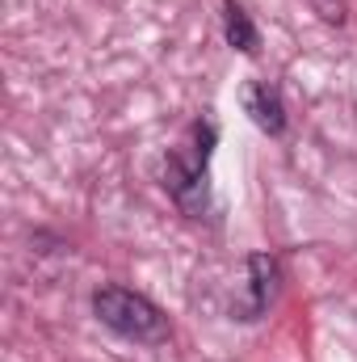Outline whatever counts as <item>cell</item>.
<instances>
[{
    "instance_id": "cell-1",
    "label": "cell",
    "mask_w": 357,
    "mask_h": 362,
    "mask_svg": "<svg viewBox=\"0 0 357 362\" xmlns=\"http://www.w3.org/2000/svg\"><path fill=\"white\" fill-rule=\"evenodd\" d=\"M92 312H97V320L109 333H118L126 341H139V346H164L173 337L169 316L147 295H139L131 286H101V291H92Z\"/></svg>"
},
{
    "instance_id": "cell-2",
    "label": "cell",
    "mask_w": 357,
    "mask_h": 362,
    "mask_svg": "<svg viewBox=\"0 0 357 362\" xmlns=\"http://www.w3.org/2000/svg\"><path fill=\"white\" fill-rule=\"evenodd\" d=\"M214 122L198 118L189 127V144H181L169 152L164 160V189L177 198V206L185 215H198L206 206V169H210V152H214Z\"/></svg>"
},
{
    "instance_id": "cell-3",
    "label": "cell",
    "mask_w": 357,
    "mask_h": 362,
    "mask_svg": "<svg viewBox=\"0 0 357 362\" xmlns=\"http://www.w3.org/2000/svg\"><path fill=\"white\" fill-rule=\"evenodd\" d=\"M244 295L231 299V320H261L273 303V286H277V262L269 253H248L244 262Z\"/></svg>"
},
{
    "instance_id": "cell-4",
    "label": "cell",
    "mask_w": 357,
    "mask_h": 362,
    "mask_svg": "<svg viewBox=\"0 0 357 362\" xmlns=\"http://www.w3.org/2000/svg\"><path fill=\"white\" fill-rule=\"evenodd\" d=\"M244 110L265 135H282L286 131V101L269 81H248L244 85Z\"/></svg>"
},
{
    "instance_id": "cell-5",
    "label": "cell",
    "mask_w": 357,
    "mask_h": 362,
    "mask_svg": "<svg viewBox=\"0 0 357 362\" xmlns=\"http://www.w3.org/2000/svg\"><path fill=\"white\" fill-rule=\"evenodd\" d=\"M223 34H227V47H236V51H244V55H253L257 51V25H253V17L244 13V4H236V0H227L223 4Z\"/></svg>"
},
{
    "instance_id": "cell-6",
    "label": "cell",
    "mask_w": 357,
    "mask_h": 362,
    "mask_svg": "<svg viewBox=\"0 0 357 362\" xmlns=\"http://www.w3.org/2000/svg\"><path fill=\"white\" fill-rule=\"evenodd\" d=\"M311 13L324 25H345L349 21V0H311Z\"/></svg>"
}]
</instances>
